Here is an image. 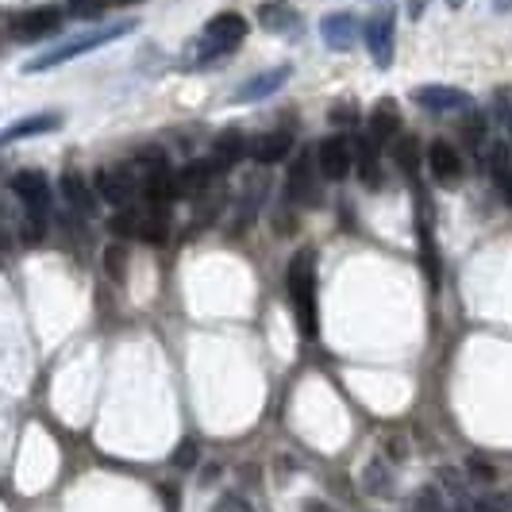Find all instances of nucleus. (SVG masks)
<instances>
[{"mask_svg": "<svg viewBox=\"0 0 512 512\" xmlns=\"http://www.w3.org/2000/svg\"><path fill=\"white\" fill-rule=\"evenodd\" d=\"M289 305H293V316H297V328L305 339H316L320 332V316H316V255L312 251H297L293 262H289Z\"/></svg>", "mask_w": 512, "mask_h": 512, "instance_id": "obj_1", "label": "nucleus"}, {"mask_svg": "<svg viewBox=\"0 0 512 512\" xmlns=\"http://www.w3.org/2000/svg\"><path fill=\"white\" fill-rule=\"evenodd\" d=\"M135 27H139L135 20H120V24H108V27H97V31H85V35H77V39H70V43H58L54 51L35 54V58H31V62L24 66V74L54 70V66H62V62H74V58H81V54L101 51V47H108V43H116V39L131 35Z\"/></svg>", "mask_w": 512, "mask_h": 512, "instance_id": "obj_2", "label": "nucleus"}, {"mask_svg": "<svg viewBox=\"0 0 512 512\" xmlns=\"http://www.w3.org/2000/svg\"><path fill=\"white\" fill-rule=\"evenodd\" d=\"M243 39H247V20H243L239 12H220V16L208 20L205 35H201V54H197V62L205 66L212 58L235 51Z\"/></svg>", "mask_w": 512, "mask_h": 512, "instance_id": "obj_3", "label": "nucleus"}, {"mask_svg": "<svg viewBox=\"0 0 512 512\" xmlns=\"http://www.w3.org/2000/svg\"><path fill=\"white\" fill-rule=\"evenodd\" d=\"M112 231H116V235H135V239H143V243H166V235H170V216H166L162 205H151V208L128 205L112 220Z\"/></svg>", "mask_w": 512, "mask_h": 512, "instance_id": "obj_4", "label": "nucleus"}, {"mask_svg": "<svg viewBox=\"0 0 512 512\" xmlns=\"http://www.w3.org/2000/svg\"><path fill=\"white\" fill-rule=\"evenodd\" d=\"M58 27H62V12L58 8H27V12H16L8 20L12 39H20V43H39V39L54 35Z\"/></svg>", "mask_w": 512, "mask_h": 512, "instance_id": "obj_5", "label": "nucleus"}, {"mask_svg": "<svg viewBox=\"0 0 512 512\" xmlns=\"http://www.w3.org/2000/svg\"><path fill=\"white\" fill-rule=\"evenodd\" d=\"M97 193H101V201H108V205L128 208L131 197L139 193V174H135V162L101 170V174H97Z\"/></svg>", "mask_w": 512, "mask_h": 512, "instance_id": "obj_6", "label": "nucleus"}, {"mask_svg": "<svg viewBox=\"0 0 512 512\" xmlns=\"http://www.w3.org/2000/svg\"><path fill=\"white\" fill-rule=\"evenodd\" d=\"M393 39H397V16H393V8L370 16V24H366V47H370L374 66H382V70L393 66Z\"/></svg>", "mask_w": 512, "mask_h": 512, "instance_id": "obj_7", "label": "nucleus"}, {"mask_svg": "<svg viewBox=\"0 0 512 512\" xmlns=\"http://www.w3.org/2000/svg\"><path fill=\"white\" fill-rule=\"evenodd\" d=\"M316 166H320L324 181H343L355 166V147L347 139H324L316 151Z\"/></svg>", "mask_w": 512, "mask_h": 512, "instance_id": "obj_8", "label": "nucleus"}, {"mask_svg": "<svg viewBox=\"0 0 512 512\" xmlns=\"http://www.w3.org/2000/svg\"><path fill=\"white\" fill-rule=\"evenodd\" d=\"M8 185H12V193L27 205V212L47 216V208H51V185H47L43 174H35V170H20Z\"/></svg>", "mask_w": 512, "mask_h": 512, "instance_id": "obj_9", "label": "nucleus"}, {"mask_svg": "<svg viewBox=\"0 0 512 512\" xmlns=\"http://www.w3.org/2000/svg\"><path fill=\"white\" fill-rule=\"evenodd\" d=\"M412 101L428 112H462V108H470V93L451 89V85H424L412 93Z\"/></svg>", "mask_w": 512, "mask_h": 512, "instance_id": "obj_10", "label": "nucleus"}, {"mask_svg": "<svg viewBox=\"0 0 512 512\" xmlns=\"http://www.w3.org/2000/svg\"><path fill=\"white\" fill-rule=\"evenodd\" d=\"M428 166H432V178H436L443 189H455V185L462 181V158L451 143H432Z\"/></svg>", "mask_w": 512, "mask_h": 512, "instance_id": "obj_11", "label": "nucleus"}, {"mask_svg": "<svg viewBox=\"0 0 512 512\" xmlns=\"http://www.w3.org/2000/svg\"><path fill=\"white\" fill-rule=\"evenodd\" d=\"M289 74H293L289 66H278V70H266V74L251 77L247 85H239V89H235V101H239V104L266 101V97H274L285 81H289Z\"/></svg>", "mask_w": 512, "mask_h": 512, "instance_id": "obj_12", "label": "nucleus"}, {"mask_svg": "<svg viewBox=\"0 0 512 512\" xmlns=\"http://www.w3.org/2000/svg\"><path fill=\"white\" fill-rule=\"evenodd\" d=\"M285 197L301 208H308L312 201H316V174H312V158H308V154H301V158L293 162L289 185H285Z\"/></svg>", "mask_w": 512, "mask_h": 512, "instance_id": "obj_13", "label": "nucleus"}, {"mask_svg": "<svg viewBox=\"0 0 512 512\" xmlns=\"http://www.w3.org/2000/svg\"><path fill=\"white\" fill-rule=\"evenodd\" d=\"M62 197H66V205L74 208L81 220L97 216V197H101V193H97V189H93L89 181L81 178V174H74V170H70V174L62 178Z\"/></svg>", "mask_w": 512, "mask_h": 512, "instance_id": "obj_14", "label": "nucleus"}, {"mask_svg": "<svg viewBox=\"0 0 512 512\" xmlns=\"http://www.w3.org/2000/svg\"><path fill=\"white\" fill-rule=\"evenodd\" d=\"M320 35H324V43L332 51H351L355 47V35H359V24H355L351 12H332V16L320 20Z\"/></svg>", "mask_w": 512, "mask_h": 512, "instance_id": "obj_15", "label": "nucleus"}, {"mask_svg": "<svg viewBox=\"0 0 512 512\" xmlns=\"http://www.w3.org/2000/svg\"><path fill=\"white\" fill-rule=\"evenodd\" d=\"M62 128V116H54V112H35V116H27V120H16L8 131H0V147H8V143H16V139H27V135H51V131Z\"/></svg>", "mask_w": 512, "mask_h": 512, "instance_id": "obj_16", "label": "nucleus"}, {"mask_svg": "<svg viewBox=\"0 0 512 512\" xmlns=\"http://www.w3.org/2000/svg\"><path fill=\"white\" fill-rule=\"evenodd\" d=\"M258 24L266 27V31H274V35H285V31H297V27H301V16H297V8L285 4V0H266V4L258 8Z\"/></svg>", "mask_w": 512, "mask_h": 512, "instance_id": "obj_17", "label": "nucleus"}, {"mask_svg": "<svg viewBox=\"0 0 512 512\" xmlns=\"http://www.w3.org/2000/svg\"><path fill=\"white\" fill-rule=\"evenodd\" d=\"M289 151H293V135L289 131H266V135H258L255 143H251V158L262 162V166L282 162Z\"/></svg>", "mask_w": 512, "mask_h": 512, "instance_id": "obj_18", "label": "nucleus"}, {"mask_svg": "<svg viewBox=\"0 0 512 512\" xmlns=\"http://www.w3.org/2000/svg\"><path fill=\"white\" fill-rule=\"evenodd\" d=\"M216 174H220V162L216 158H197V162H189V166L178 170V193H201V189L212 185Z\"/></svg>", "mask_w": 512, "mask_h": 512, "instance_id": "obj_19", "label": "nucleus"}, {"mask_svg": "<svg viewBox=\"0 0 512 512\" xmlns=\"http://www.w3.org/2000/svg\"><path fill=\"white\" fill-rule=\"evenodd\" d=\"M355 162H359V178L366 189L382 185V170H378V143L374 139H355Z\"/></svg>", "mask_w": 512, "mask_h": 512, "instance_id": "obj_20", "label": "nucleus"}, {"mask_svg": "<svg viewBox=\"0 0 512 512\" xmlns=\"http://www.w3.org/2000/svg\"><path fill=\"white\" fill-rule=\"evenodd\" d=\"M401 128V112H397V104L393 101H382L374 108V120H370V139L378 143V139H389V135H397Z\"/></svg>", "mask_w": 512, "mask_h": 512, "instance_id": "obj_21", "label": "nucleus"}, {"mask_svg": "<svg viewBox=\"0 0 512 512\" xmlns=\"http://www.w3.org/2000/svg\"><path fill=\"white\" fill-rule=\"evenodd\" d=\"M243 151H251V147L243 143V135H239V131H228V135L216 139V154H212V158L220 162V170H228V166H235V162L243 158Z\"/></svg>", "mask_w": 512, "mask_h": 512, "instance_id": "obj_22", "label": "nucleus"}, {"mask_svg": "<svg viewBox=\"0 0 512 512\" xmlns=\"http://www.w3.org/2000/svg\"><path fill=\"white\" fill-rule=\"evenodd\" d=\"M124 262H128L124 247H120V243H112V247L104 251V274H108L112 282H124Z\"/></svg>", "mask_w": 512, "mask_h": 512, "instance_id": "obj_23", "label": "nucleus"}, {"mask_svg": "<svg viewBox=\"0 0 512 512\" xmlns=\"http://www.w3.org/2000/svg\"><path fill=\"white\" fill-rule=\"evenodd\" d=\"M493 174H497V181H501V189L512 197V158H509L505 147H501V151H493Z\"/></svg>", "mask_w": 512, "mask_h": 512, "instance_id": "obj_24", "label": "nucleus"}, {"mask_svg": "<svg viewBox=\"0 0 512 512\" xmlns=\"http://www.w3.org/2000/svg\"><path fill=\"white\" fill-rule=\"evenodd\" d=\"M104 12V0H70V16H101Z\"/></svg>", "mask_w": 512, "mask_h": 512, "instance_id": "obj_25", "label": "nucleus"}, {"mask_svg": "<svg viewBox=\"0 0 512 512\" xmlns=\"http://www.w3.org/2000/svg\"><path fill=\"white\" fill-rule=\"evenodd\" d=\"M332 120L335 124H355V108H351V104H339L332 112Z\"/></svg>", "mask_w": 512, "mask_h": 512, "instance_id": "obj_26", "label": "nucleus"}, {"mask_svg": "<svg viewBox=\"0 0 512 512\" xmlns=\"http://www.w3.org/2000/svg\"><path fill=\"white\" fill-rule=\"evenodd\" d=\"M462 131H466V139H482V120H470Z\"/></svg>", "mask_w": 512, "mask_h": 512, "instance_id": "obj_27", "label": "nucleus"}, {"mask_svg": "<svg viewBox=\"0 0 512 512\" xmlns=\"http://www.w3.org/2000/svg\"><path fill=\"white\" fill-rule=\"evenodd\" d=\"M305 512H332V509H328V505H320V501H308Z\"/></svg>", "mask_w": 512, "mask_h": 512, "instance_id": "obj_28", "label": "nucleus"}, {"mask_svg": "<svg viewBox=\"0 0 512 512\" xmlns=\"http://www.w3.org/2000/svg\"><path fill=\"white\" fill-rule=\"evenodd\" d=\"M470 512H501L497 505H478V509H470Z\"/></svg>", "mask_w": 512, "mask_h": 512, "instance_id": "obj_29", "label": "nucleus"}, {"mask_svg": "<svg viewBox=\"0 0 512 512\" xmlns=\"http://www.w3.org/2000/svg\"><path fill=\"white\" fill-rule=\"evenodd\" d=\"M493 4H497V8H501V12H505V8H509L512 0H493Z\"/></svg>", "mask_w": 512, "mask_h": 512, "instance_id": "obj_30", "label": "nucleus"}, {"mask_svg": "<svg viewBox=\"0 0 512 512\" xmlns=\"http://www.w3.org/2000/svg\"><path fill=\"white\" fill-rule=\"evenodd\" d=\"M116 4H135V0H116Z\"/></svg>", "mask_w": 512, "mask_h": 512, "instance_id": "obj_31", "label": "nucleus"}, {"mask_svg": "<svg viewBox=\"0 0 512 512\" xmlns=\"http://www.w3.org/2000/svg\"><path fill=\"white\" fill-rule=\"evenodd\" d=\"M509 131H512V120H509Z\"/></svg>", "mask_w": 512, "mask_h": 512, "instance_id": "obj_32", "label": "nucleus"}]
</instances>
